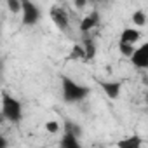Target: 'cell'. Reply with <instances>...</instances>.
I'll use <instances>...</instances> for the list:
<instances>
[{"mask_svg":"<svg viewBox=\"0 0 148 148\" xmlns=\"http://www.w3.org/2000/svg\"><path fill=\"white\" fill-rule=\"evenodd\" d=\"M59 145H61L63 148H79V146H80V143H79V139H77V134L71 132V131H64V134H63Z\"/></svg>","mask_w":148,"mask_h":148,"instance_id":"obj_7","label":"cell"},{"mask_svg":"<svg viewBox=\"0 0 148 148\" xmlns=\"http://www.w3.org/2000/svg\"><path fill=\"white\" fill-rule=\"evenodd\" d=\"M86 4H87V0H75V5H77L79 9H82Z\"/></svg>","mask_w":148,"mask_h":148,"instance_id":"obj_18","label":"cell"},{"mask_svg":"<svg viewBox=\"0 0 148 148\" xmlns=\"http://www.w3.org/2000/svg\"><path fill=\"white\" fill-rule=\"evenodd\" d=\"M139 145H141V138L136 136V134H132V136L127 138V139L119 141V146H120V148H138Z\"/></svg>","mask_w":148,"mask_h":148,"instance_id":"obj_10","label":"cell"},{"mask_svg":"<svg viewBox=\"0 0 148 148\" xmlns=\"http://www.w3.org/2000/svg\"><path fill=\"white\" fill-rule=\"evenodd\" d=\"M51 19H52V23L61 30V32H66L68 30V16H66V12L63 11V9H59V7H51Z\"/></svg>","mask_w":148,"mask_h":148,"instance_id":"obj_5","label":"cell"},{"mask_svg":"<svg viewBox=\"0 0 148 148\" xmlns=\"http://www.w3.org/2000/svg\"><path fill=\"white\" fill-rule=\"evenodd\" d=\"M99 87H101V91H103L110 99H117L119 94H120L122 84H120V82H113V80H101V82H99Z\"/></svg>","mask_w":148,"mask_h":148,"instance_id":"obj_6","label":"cell"},{"mask_svg":"<svg viewBox=\"0 0 148 148\" xmlns=\"http://www.w3.org/2000/svg\"><path fill=\"white\" fill-rule=\"evenodd\" d=\"M7 146V141H5V138H2L0 136V148H5Z\"/></svg>","mask_w":148,"mask_h":148,"instance_id":"obj_19","label":"cell"},{"mask_svg":"<svg viewBox=\"0 0 148 148\" xmlns=\"http://www.w3.org/2000/svg\"><path fill=\"white\" fill-rule=\"evenodd\" d=\"M82 45H84V49H86V56H87V59H92V58H94V54H96L94 40H92V38H86Z\"/></svg>","mask_w":148,"mask_h":148,"instance_id":"obj_11","label":"cell"},{"mask_svg":"<svg viewBox=\"0 0 148 148\" xmlns=\"http://www.w3.org/2000/svg\"><path fill=\"white\" fill-rule=\"evenodd\" d=\"M146 103H148V94H146Z\"/></svg>","mask_w":148,"mask_h":148,"instance_id":"obj_20","label":"cell"},{"mask_svg":"<svg viewBox=\"0 0 148 148\" xmlns=\"http://www.w3.org/2000/svg\"><path fill=\"white\" fill-rule=\"evenodd\" d=\"M7 5L11 12H21L23 11V0H7Z\"/></svg>","mask_w":148,"mask_h":148,"instance_id":"obj_14","label":"cell"},{"mask_svg":"<svg viewBox=\"0 0 148 148\" xmlns=\"http://www.w3.org/2000/svg\"><path fill=\"white\" fill-rule=\"evenodd\" d=\"M132 23H134L136 26H145V25H146V16H145V12H143V11H136V12L132 14Z\"/></svg>","mask_w":148,"mask_h":148,"instance_id":"obj_13","label":"cell"},{"mask_svg":"<svg viewBox=\"0 0 148 148\" xmlns=\"http://www.w3.org/2000/svg\"><path fill=\"white\" fill-rule=\"evenodd\" d=\"M45 131L51 132V134H56L59 131V124L56 120H49V122H45Z\"/></svg>","mask_w":148,"mask_h":148,"instance_id":"obj_16","label":"cell"},{"mask_svg":"<svg viewBox=\"0 0 148 148\" xmlns=\"http://www.w3.org/2000/svg\"><path fill=\"white\" fill-rule=\"evenodd\" d=\"M98 23H99V14H98V11H92L89 16H86V18L82 19L80 30H82V32H89V30H92Z\"/></svg>","mask_w":148,"mask_h":148,"instance_id":"obj_8","label":"cell"},{"mask_svg":"<svg viewBox=\"0 0 148 148\" xmlns=\"http://www.w3.org/2000/svg\"><path fill=\"white\" fill-rule=\"evenodd\" d=\"M141 33L134 28H125L122 33H120V42H127V44H136L139 40Z\"/></svg>","mask_w":148,"mask_h":148,"instance_id":"obj_9","label":"cell"},{"mask_svg":"<svg viewBox=\"0 0 148 148\" xmlns=\"http://www.w3.org/2000/svg\"><path fill=\"white\" fill-rule=\"evenodd\" d=\"M131 61L136 68H148V42H145L138 49H134Z\"/></svg>","mask_w":148,"mask_h":148,"instance_id":"obj_4","label":"cell"},{"mask_svg":"<svg viewBox=\"0 0 148 148\" xmlns=\"http://www.w3.org/2000/svg\"><path fill=\"white\" fill-rule=\"evenodd\" d=\"M70 59H82V61H86L87 56H86L84 45H75V47H73V51H71V54H70Z\"/></svg>","mask_w":148,"mask_h":148,"instance_id":"obj_12","label":"cell"},{"mask_svg":"<svg viewBox=\"0 0 148 148\" xmlns=\"http://www.w3.org/2000/svg\"><path fill=\"white\" fill-rule=\"evenodd\" d=\"M21 12H23V25H26V26L35 25L38 16H40L38 7L33 2H30V0H23V11Z\"/></svg>","mask_w":148,"mask_h":148,"instance_id":"obj_3","label":"cell"},{"mask_svg":"<svg viewBox=\"0 0 148 148\" xmlns=\"http://www.w3.org/2000/svg\"><path fill=\"white\" fill-rule=\"evenodd\" d=\"M119 49H120V52H122L124 56H127V58H131L132 52H134L132 44H127V42H120V44H119Z\"/></svg>","mask_w":148,"mask_h":148,"instance_id":"obj_15","label":"cell"},{"mask_svg":"<svg viewBox=\"0 0 148 148\" xmlns=\"http://www.w3.org/2000/svg\"><path fill=\"white\" fill-rule=\"evenodd\" d=\"M61 91H63V98L68 103H75L84 99L89 94V89L84 86H79L75 80H71L70 77H61Z\"/></svg>","mask_w":148,"mask_h":148,"instance_id":"obj_1","label":"cell"},{"mask_svg":"<svg viewBox=\"0 0 148 148\" xmlns=\"http://www.w3.org/2000/svg\"><path fill=\"white\" fill-rule=\"evenodd\" d=\"M64 131H71V132H75L77 136L80 134V127H79V125H75L73 122H70V120H66V122H64Z\"/></svg>","mask_w":148,"mask_h":148,"instance_id":"obj_17","label":"cell"},{"mask_svg":"<svg viewBox=\"0 0 148 148\" xmlns=\"http://www.w3.org/2000/svg\"><path fill=\"white\" fill-rule=\"evenodd\" d=\"M2 115L11 122H18L21 119V103L7 92L2 94Z\"/></svg>","mask_w":148,"mask_h":148,"instance_id":"obj_2","label":"cell"}]
</instances>
